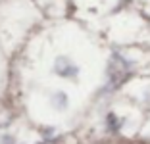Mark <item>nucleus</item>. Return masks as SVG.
<instances>
[{"mask_svg":"<svg viewBox=\"0 0 150 144\" xmlns=\"http://www.w3.org/2000/svg\"><path fill=\"white\" fill-rule=\"evenodd\" d=\"M56 71L60 75H64V77H73V75L77 73V67H75L69 60H66V58H58V61H56Z\"/></svg>","mask_w":150,"mask_h":144,"instance_id":"nucleus-1","label":"nucleus"}]
</instances>
